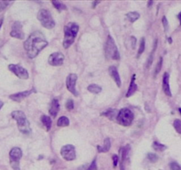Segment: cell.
<instances>
[{"instance_id":"obj_18","label":"cell","mask_w":181,"mask_h":170,"mask_svg":"<svg viewBox=\"0 0 181 170\" xmlns=\"http://www.w3.org/2000/svg\"><path fill=\"white\" fill-rule=\"evenodd\" d=\"M138 90V86L136 85L135 83V75H133L131 77V83H130V87H129V90L126 93V97H130L131 96L134 94Z\"/></svg>"},{"instance_id":"obj_10","label":"cell","mask_w":181,"mask_h":170,"mask_svg":"<svg viewBox=\"0 0 181 170\" xmlns=\"http://www.w3.org/2000/svg\"><path fill=\"white\" fill-rule=\"evenodd\" d=\"M77 81V76L76 74H70L67 77L66 80V85H67V89L68 91H69V92H71L72 94L76 97L78 96V93L76 90V83Z\"/></svg>"},{"instance_id":"obj_22","label":"cell","mask_w":181,"mask_h":170,"mask_svg":"<svg viewBox=\"0 0 181 170\" xmlns=\"http://www.w3.org/2000/svg\"><path fill=\"white\" fill-rule=\"evenodd\" d=\"M118 113H119V111L116 110V109H109L107 112L101 113V115H105V116H107L110 120H115V119L116 120V117L118 115Z\"/></svg>"},{"instance_id":"obj_5","label":"cell","mask_w":181,"mask_h":170,"mask_svg":"<svg viewBox=\"0 0 181 170\" xmlns=\"http://www.w3.org/2000/svg\"><path fill=\"white\" fill-rule=\"evenodd\" d=\"M38 19L42 26L45 28L52 29L55 27V21L53 19L51 13L46 9H41L38 13Z\"/></svg>"},{"instance_id":"obj_23","label":"cell","mask_w":181,"mask_h":170,"mask_svg":"<svg viewBox=\"0 0 181 170\" xmlns=\"http://www.w3.org/2000/svg\"><path fill=\"white\" fill-rule=\"evenodd\" d=\"M140 14L139 13H137V12H131V13H128L126 14V18L131 22L136 21L137 19H140Z\"/></svg>"},{"instance_id":"obj_20","label":"cell","mask_w":181,"mask_h":170,"mask_svg":"<svg viewBox=\"0 0 181 170\" xmlns=\"http://www.w3.org/2000/svg\"><path fill=\"white\" fill-rule=\"evenodd\" d=\"M156 48H157V39L155 41V43H154V48L152 50V52L150 53V55L148 57L147 60H146V68H149L151 67V65L153 64V60H154V56H155V51H156Z\"/></svg>"},{"instance_id":"obj_40","label":"cell","mask_w":181,"mask_h":170,"mask_svg":"<svg viewBox=\"0 0 181 170\" xmlns=\"http://www.w3.org/2000/svg\"><path fill=\"white\" fill-rule=\"evenodd\" d=\"M152 4H153V2H152V1H150V2H148V3H147V6H148V7H150Z\"/></svg>"},{"instance_id":"obj_41","label":"cell","mask_w":181,"mask_h":170,"mask_svg":"<svg viewBox=\"0 0 181 170\" xmlns=\"http://www.w3.org/2000/svg\"><path fill=\"white\" fill-rule=\"evenodd\" d=\"M178 18L179 19V20H180V25H181V12L179 13V14L178 15Z\"/></svg>"},{"instance_id":"obj_16","label":"cell","mask_w":181,"mask_h":170,"mask_svg":"<svg viewBox=\"0 0 181 170\" xmlns=\"http://www.w3.org/2000/svg\"><path fill=\"white\" fill-rule=\"evenodd\" d=\"M129 151H130V145H126L123 148H121L120 150V169L121 170H124V164H125V160L128 158L129 155Z\"/></svg>"},{"instance_id":"obj_30","label":"cell","mask_w":181,"mask_h":170,"mask_svg":"<svg viewBox=\"0 0 181 170\" xmlns=\"http://www.w3.org/2000/svg\"><path fill=\"white\" fill-rule=\"evenodd\" d=\"M173 126H174V129L176 130V131L181 134V121L180 120H175L174 122H173Z\"/></svg>"},{"instance_id":"obj_43","label":"cell","mask_w":181,"mask_h":170,"mask_svg":"<svg viewBox=\"0 0 181 170\" xmlns=\"http://www.w3.org/2000/svg\"><path fill=\"white\" fill-rule=\"evenodd\" d=\"M2 24H3V19H0V28H1Z\"/></svg>"},{"instance_id":"obj_17","label":"cell","mask_w":181,"mask_h":170,"mask_svg":"<svg viewBox=\"0 0 181 170\" xmlns=\"http://www.w3.org/2000/svg\"><path fill=\"white\" fill-rule=\"evenodd\" d=\"M60 111V104H59V101L58 99L54 98L53 99L51 105H50V108H49V113L50 114L53 116V117H55L58 113Z\"/></svg>"},{"instance_id":"obj_31","label":"cell","mask_w":181,"mask_h":170,"mask_svg":"<svg viewBox=\"0 0 181 170\" xmlns=\"http://www.w3.org/2000/svg\"><path fill=\"white\" fill-rule=\"evenodd\" d=\"M161 66H162V58H160L158 63H157V66H156V68H155V74H154V76L156 77V76L160 73L161 69Z\"/></svg>"},{"instance_id":"obj_6","label":"cell","mask_w":181,"mask_h":170,"mask_svg":"<svg viewBox=\"0 0 181 170\" xmlns=\"http://www.w3.org/2000/svg\"><path fill=\"white\" fill-rule=\"evenodd\" d=\"M133 119H134V115L129 108H122L116 117L117 122L124 127H128L131 125Z\"/></svg>"},{"instance_id":"obj_37","label":"cell","mask_w":181,"mask_h":170,"mask_svg":"<svg viewBox=\"0 0 181 170\" xmlns=\"http://www.w3.org/2000/svg\"><path fill=\"white\" fill-rule=\"evenodd\" d=\"M162 24H163V27H164V30H165V32H167V31H168V28H169V25H168V21H167V19H166L165 16L162 18Z\"/></svg>"},{"instance_id":"obj_35","label":"cell","mask_w":181,"mask_h":170,"mask_svg":"<svg viewBox=\"0 0 181 170\" xmlns=\"http://www.w3.org/2000/svg\"><path fill=\"white\" fill-rule=\"evenodd\" d=\"M88 170H98L97 164H96V159H94V160H92V162L91 163V165H90L89 168H88Z\"/></svg>"},{"instance_id":"obj_2","label":"cell","mask_w":181,"mask_h":170,"mask_svg":"<svg viewBox=\"0 0 181 170\" xmlns=\"http://www.w3.org/2000/svg\"><path fill=\"white\" fill-rule=\"evenodd\" d=\"M78 31H79V26L75 22H69L64 27L63 47L65 49L69 48L73 44L78 34Z\"/></svg>"},{"instance_id":"obj_7","label":"cell","mask_w":181,"mask_h":170,"mask_svg":"<svg viewBox=\"0 0 181 170\" xmlns=\"http://www.w3.org/2000/svg\"><path fill=\"white\" fill-rule=\"evenodd\" d=\"M10 163H11V167L13 168L14 170H20V160L22 157V151L18 147H14L13 148L10 153Z\"/></svg>"},{"instance_id":"obj_33","label":"cell","mask_w":181,"mask_h":170,"mask_svg":"<svg viewBox=\"0 0 181 170\" xmlns=\"http://www.w3.org/2000/svg\"><path fill=\"white\" fill-rule=\"evenodd\" d=\"M170 170H181V167L177 163V162H171L170 164Z\"/></svg>"},{"instance_id":"obj_4","label":"cell","mask_w":181,"mask_h":170,"mask_svg":"<svg viewBox=\"0 0 181 170\" xmlns=\"http://www.w3.org/2000/svg\"><path fill=\"white\" fill-rule=\"evenodd\" d=\"M104 52H105V56L108 59L118 60L120 58L119 51L111 36L107 37V39L105 43V47H104Z\"/></svg>"},{"instance_id":"obj_13","label":"cell","mask_w":181,"mask_h":170,"mask_svg":"<svg viewBox=\"0 0 181 170\" xmlns=\"http://www.w3.org/2000/svg\"><path fill=\"white\" fill-rule=\"evenodd\" d=\"M108 72H109V75L111 76V77H112V78L114 79V81L116 82L117 87L120 88L121 86H122V82H121L120 76H119V73H118V71H117V68H116L115 66H111V67H109V68H108Z\"/></svg>"},{"instance_id":"obj_12","label":"cell","mask_w":181,"mask_h":170,"mask_svg":"<svg viewBox=\"0 0 181 170\" xmlns=\"http://www.w3.org/2000/svg\"><path fill=\"white\" fill-rule=\"evenodd\" d=\"M64 61V55L61 52H53L48 58V63L53 67H59L63 64Z\"/></svg>"},{"instance_id":"obj_39","label":"cell","mask_w":181,"mask_h":170,"mask_svg":"<svg viewBox=\"0 0 181 170\" xmlns=\"http://www.w3.org/2000/svg\"><path fill=\"white\" fill-rule=\"evenodd\" d=\"M99 4H100V2H93V3H92V8H95L96 5Z\"/></svg>"},{"instance_id":"obj_36","label":"cell","mask_w":181,"mask_h":170,"mask_svg":"<svg viewBox=\"0 0 181 170\" xmlns=\"http://www.w3.org/2000/svg\"><path fill=\"white\" fill-rule=\"evenodd\" d=\"M112 159H113V164H114V168H116L117 164H118V161H119V157L116 155V154H114L112 156Z\"/></svg>"},{"instance_id":"obj_1","label":"cell","mask_w":181,"mask_h":170,"mask_svg":"<svg viewBox=\"0 0 181 170\" xmlns=\"http://www.w3.org/2000/svg\"><path fill=\"white\" fill-rule=\"evenodd\" d=\"M48 45L44 35L40 31H35L28 37L24 43V48L29 58H34L41 51Z\"/></svg>"},{"instance_id":"obj_3","label":"cell","mask_w":181,"mask_h":170,"mask_svg":"<svg viewBox=\"0 0 181 170\" xmlns=\"http://www.w3.org/2000/svg\"><path fill=\"white\" fill-rule=\"evenodd\" d=\"M12 117L17 122L18 129L20 132L25 135H29L31 132L29 122L25 115V113L22 111H14L12 113Z\"/></svg>"},{"instance_id":"obj_14","label":"cell","mask_w":181,"mask_h":170,"mask_svg":"<svg viewBox=\"0 0 181 170\" xmlns=\"http://www.w3.org/2000/svg\"><path fill=\"white\" fill-rule=\"evenodd\" d=\"M34 91V90H30V91H21V92H18V93H15V94H13L10 96V98L14 101H16V102H20L21 100H23L25 97H29V95L31 94L32 92Z\"/></svg>"},{"instance_id":"obj_38","label":"cell","mask_w":181,"mask_h":170,"mask_svg":"<svg viewBox=\"0 0 181 170\" xmlns=\"http://www.w3.org/2000/svg\"><path fill=\"white\" fill-rule=\"evenodd\" d=\"M77 170H88V166L87 165H83V166H81Z\"/></svg>"},{"instance_id":"obj_8","label":"cell","mask_w":181,"mask_h":170,"mask_svg":"<svg viewBox=\"0 0 181 170\" xmlns=\"http://www.w3.org/2000/svg\"><path fill=\"white\" fill-rule=\"evenodd\" d=\"M60 155L67 161H72L76 159V149L72 145H66L60 150Z\"/></svg>"},{"instance_id":"obj_25","label":"cell","mask_w":181,"mask_h":170,"mask_svg":"<svg viewBox=\"0 0 181 170\" xmlns=\"http://www.w3.org/2000/svg\"><path fill=\"white\" fill-rule=\"evenodd\" d=\"M57 125H58L59 127H67V126L69 125V120H68L67 117L62 116V117H60V119L58 120Z\"/></svg>"},{"instance_id":"obj_29","label":"cell","mask_w":181,"mask_h":170,"mask_svg":"<svg viewBox=\"0 0 181 170\" xmlns=\"http://www.w3.org/2000/svg\"><path fill=\"white\" fill-rule=\"evenodd\" d=\"M147 159H148V160L150 161V162H152V163H155L157 160H158V156L156 155V154H155V153H148L147 154Z\"/></svg>"},{"instance_id":"obj_24","label":"cell","mask_w":181,"mask_h":170,"mask_svg":"<svg viewBox=\"0 0 181 170\" xmlns=\"http://www.w3.org/2000/svg\"><path fill=\"white\" fill-rule=\"evenodd\" d=\"M87 90L92 92V93H94V94H99L100 92H101L102 89H101V86L97 85V84H90L88 87H87Z\"/></svg>"},{"instance_id":"obj_26","label":"cell","mask_w":181,"mask_h":170,"mask_svg":"<svg viewBox=\"0 0 181 170\" xmlns=\"http://www.w3.org/2000/svg\"><path fill=\"white\" fill-rule=\"evenodd\" d=\"M52 4H53V6H54L59 12H61L62 10H67V6H66L62 2H60V1H53Z\"/></svg>"},{"instance_id":"obj_27","label":"cell","mask_w":181,"mask_h":170,"mask_svg":"<svg viewBox=\"0 0 181 170\" xmlns=\"http://www.w3.org/2000/svg\"><path fill=\"white\" fill-rule=\"evenodd\" d=\"M153 148H154L155 151H163L167 149V146L164 145H161V144H160V143L157 142V141H155V142L153 143Z\"/></svg>"},{"instance_id":"obj_42","label":"cell","mask_w":181,"mask_h":170,"mask_svg":"<svg viewBox=\"0 0 181 170\" xmlns=\"http://www.w3.org/2000/svg\"><path fill=\"white\" fill-rule=\"evenodd\" d=\"M4 106V103H3V102L0 100V109L2 108V106Z\"/></svg>"},{"instance_id":"obj_19","label":"cell","mask_w":181,"mask_h":170,"mask_svg":"<svg viewBox=\"0 0 181 170\" xmlns=\"http://www.w3.org/2000/svg\"><path fill=\"white\" fill-rule=\"evenodd\" d=\"M110 147H111V142H110V138H106L104 140V145L103 146L101 145H98L97 146V150L99 152H107V151L110 150Z\"/></svg>"},{"instance_id":"obj_15","label":"cell","mask_w":181,"mask_h":170,"mask_svg":"<svg viewBox=\"0 0 181 170\" xmlns=\"http://www.w3.org/2000/svg\"><path fill=\"white\" fill-rule=\"evenodd\" d=\"M169 80H170V76L168 73H164L163 77H162V91L165 94L169 97H171V91H170V82H169Z\"/></svg>"},{"instance_id":"obj_9","label":"cell","mask_w":181,"mask_h":170,"mask_svg":"<svg viewBox=\"0 0 181 170\" xmlns=\"http://www.w3.org/2000/svg\"><path fill=\"white\" fill-rule=\"evenodd\" d=\"M8 68L11 72H13L17 77H19L20 79L26 80L29 78V73L27 71V69H25L24 67H22L20 65H15V64H10L8 66Z\"/></svg>"},{"instance_id":"obj_32","label":"cell","mask_w":181,"mask_h":170,"mask_svg":"<svg viewBox=\"0 0 181 170\" xmlns=\"http://www.w3.org/2000/svg\"><path fill=\"white\" fill-rule=\"evenodd\" d=\"M66 108L68 111H71L74 109V101L72 99H68L66 102Z\"/></svg>"},{"instance_id":"obj_44","label":"cell","mask_w":181,"mask_h":170,"mask_svg":"<svg viewBox=\"0 0 181 170\" xmlns=\"http://www.w3.org/2000/svg\"><path fill=\"white\" fill-rule=\"evenodd\" d=\"M179 113H181V108H179Z\"/></svg>"},{"instance_id":"obj_28","label":"cell","mask_w":181,"mask_h":170,"mask_svg":"<svg viewBox=\"0 0 181 170\" xmlns=\"http://www.w3.org/2000/svg\"><path fill=\"white\" fill-rule=\"evenodd\" d=\"M145 51V38L142 37L140 39V48H139V51H138V54H137V57L140 58V55L144 52Z\"/></svg>"},{"instance_id":"obj_34","label":"cell","mask_w":181,"mask_h":170,"mask_svg":"<svg viewBox=\"0 0 181 170\" xmlns=\"http://www.w3.org/2000/svg\"><path fill=\"white\" fill-rule=\"evenodd\" d=\"M9 4H10V2H8V1H0V12L4 11Z\"/></svg>"},{"instance_id":"obj_21","label":"cell","mask_w":181,"mask_h":170,"mask_svg":"<svg viewBox=\"0 0 181 170\" xmlns=\"http://www.w3.org/2000/svg\"><path fill=\"white\" fill-rule=\"evenodd\" d=\"M41 122L44 126L47 131H49L52 128V120L48 115H42L41 116Z\"/></svg>"},{"instance_id":"obj_11","label":"cell","mask_w":181,"mask_h":170,"mask_svg":"<svg viewBox=\"0 0 181 170\" xmlns=\"http://www.w3.org/2000/svg\"><path fill=\"white\" fill-rule=\"evenodd\" d=\"M10 35L12 37H15L17 39H20V40L24 39L25 36H24V32L22 30V25L20 21H15L13 24L12 31H11Z\"/></svg>"}]
</instances>
